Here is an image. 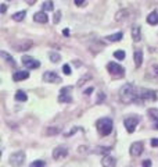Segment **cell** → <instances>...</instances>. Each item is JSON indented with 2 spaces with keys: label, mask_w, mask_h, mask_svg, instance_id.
<instances>
[{
  "label": "cell",
  "mask_w": 158,
  "mask_h": 167,
  "mask_svg": "<svg viewBox=\"0 0 158 167\" xmlns=\"http://www.w3.org/2000/svg\"><path fill=\"white\" fill-rule=\"evenodd\" d=\"M119 99L125 105H130L133 102H137L139 99V88H136L133 84H125L119 89Z\"/></svg>",
  "instance_id": "6da1fadb"
},
{
  "label": "cell",
  "mask_w": 158,
  "mask_h": 167,
  "mask_svg": "<svg viewBox=\"0 0 158 167\" xmlns=\"http://www.w3.org/2000/svg\"><path fill=\"white\" fill-rule=\"evenodd\" d=\"M112 127H114V122L110 117H103L97 121V131L101 136H107L112 132Z\"/></svg>",
  "instance_id": "7a4b0ae2"
},
{
  "label": "cell",
  "mask_w": 158,
  "mask_h": 167,
  "mask_svg": "<svg viewBox=\"0 0 158 167\" xmlns=\"http://www.w3.org/2000/svg\"><path fill=\"white\" fill-rule=\"evenodd\" d=\"M25 159H26V155H25L24 150H18V152L10 155L8 163H10L13 167H21L22 164L25 163Z\"/></svg>",
  "instance_id": "3957f363"
},
{
  "label": "cell",
  "mask_w": 158,
  "mask_h": 167,
  "mask_svg": "<svg viewBox=\"0 0 158 167\" xmlns=\"http://www.w3.org/2000/svg\"><path fill=\"white\" fill-rule=\"evenodd\" d=\"M157 100V93L151 89L140 88L139 89V99L137 102H154Z\"/></svg>",
  "instance_id": "277c9868"
},
{
  "label": "cell",
  "mask_w": 158,
  "mask_h": 167,
  "mask_svg": "<svg viewBox=\"0 0 158 167\" xmlns=\"http://www.w3.org/2000/svg\"><path fill=\"white\" fill-rule=\"evenodd\" d=\"M139 121H140V118H139L137 116L125 117V120H124V125H125V128H126L128 132H133V131L136 130V127H137Z\"/></svg>",
  "instance_id": "5b68a950"
},
{
  "label": "cell",
  "mask_w": 158,
  "mask_h": 167,
  "mask_svg": "<svg viewBox=\"0 0 158 167\" xmlns=\"http://www.w3.org/2000/svg\"><path fill=\"white\" fill-rule=\"evenodd\" d=\"M107 70L111 75H115V77H122L125 74V68L122 66H119L118 63H115V61H110L107 64Z\"/></svg>",
  "instance_id": "8992f818"
},
{
  "label": "cell",
  "mask_w": 158,
  "mask_h": 167,
  "mask_svg": "<svg viewBox=\"0 0 158 167\" xmlns=\"http://www.w3.org/2000/svg\"><path fill=\"white\" fill-rule=\"evenodd\" d=\"M71 91H72V86H65V88H61L60 96H58V102H60V103H71L72 102Z\"/></svg>",
  "instance_id": "52a82bcc"
},
{
  "label": "cell",
  "mask_w": 158,
  "mask_h": 167,
  "mask_svg": "<svg viewBox=\"0 0 158 167\" xmlns=\"http://www.w3.org/2000/svg\"><path fill=\"white\" fill-rule=\"evenodd\" d=\"M51 156H53V159H54V160H61V159H65L67 156H68V148H65V146H57V148H54Z\"/></svg>",
  "instance_id": "ba28073f"
},
{
  "label": "cell",
  "mask_w": 158,
  "mask_h": 167,
  "mask_svg": "<svg viewBox=\"0 0 158 167\" xmlns=\"http://www.w3.org/2000/svg\"><path fill=\"white\" fill-rule=\"evenodd\" d=\"M22 64L29 70H35V68H39V67H40V63H39L36 58L30 57V56H24V57H22Z\"/></svg>",
  "instance_id": "9c48e42d"
},
{
  "label": "cell",
  "mask_w": 158,
  "mask_h": 167,
  "mask_svg": "<svg viewBox=\"0 0 158 167\" xmlns=\"http://www.w3.org/2000/svg\"><path fill=\"white\" fill-rule=\"evenodd\" d=\"M143 150H144L143 142H135V143L130 145L129 153H130V156H133V157H139V156L143 153Z\"/></svg>",
  "instance_id": "30bf717a"
},
{
  "label": "cell",
  "mask_w": 158,
  "mask_h": 167,
  "mask_svg": "<svg viewBox=\"0 0 158 167\" xmlns=\"http://www.w3.org/2000/svg\"><path fill=\"white\" fill-rule=\"evenodd\" d=\"M43 79H44V82H51V84H60L61 82V77H58L55 72H53V71H46L43 74Z\"/></svg>",
  "instance_id": "8fae6325"
},
{
  "label": "cell",
  "mask_w": 158,
  "mask_h": 167,
  "mask_svg": "<svg viewBox=\"0 0 158 167\" xmlns=\"http://www.w3.org/2000/svg\"><path fill=\"white\" fill-rule=\"evenodd\" d=\"M32 45L33 43L30 41H22V42H18V43H14L13 47L17 52H25V50H29L32 47Z\"/></svg>",
  "instance_id": "7c38bea8"
},
{
  "label": "cell",
  "mask_w": 158,
  "mask_h": 167,
  "mask_svg": "<svg viewBox=\"0 0 158 167\" xmlns=\"http://www.w3.org/2000/svg\"><path fill=\"white\" fill-rule=\"evenodd\" d=\"M101 164H103V167H115L116 160H115V157H114V156L105 155L104 157L101 159Z\"/></svg>",
  "instance_id": "4fadbf2b"
},
{
  "label": "cell",
  "mask_w": 158,
  "mask_h": 167,
  "mask_svg": "<svg viewBox=\"0 0 158 167\" xmlns=\"http://www.w3.org/2000/svg\"><path fill=\"white\" fill-rule=\"evenodd\" d=\"M33 21L35 22H39V24H46L49 21V17H47L46 11H39L33 15Z\"/></svg>",
  "instance_id": "5bb4252c"
},
{
  "label": "cell",
  "mask_w": 158,
  "mask_h": 167,
  "mask_svg": "<svg viewBox=\"0 0 158 167\" xmlns=\"http://www.w3.org/2000/svg\"><path fill=\"white\" fill-rule=\"evenodd\" d=\"M147 113H148L150 120H151L152 124H154V128L158 130V109H148Z\"/></svg>",
  "instance_id": "9a60e30c"
},
{
  "label": "cell",
  "mask_w": 158,
  "mask_h": 167,
  "mask_svg": "<svg viewBox=\"0 0 158 167\" xmlns=\"http://www.w3.org/2000/svg\"><path fill=\"white\" fill-rule=\"evenodd\" d=\"M28 78H29V72H28V71H17V72H14V74H13V79L15 81V82L28 79Z\"/></svg>",
  "instance_id": "2e32d148"
},
{
  "label": "cell",
  "mask_w": 158,
  "mask_h": 167,
  "mask_svg": "<svg viewBox=\"0 0 158 167\" xmlns=\"http://www.w3.org/2000/svg\"><path fill=\"white\" fill-rule=\"evenodd\" d=\"M132 39L135 42H140L141 39V29L139 25H135V27L132 28Z\"/></svg>",
  "instance_id": "e0dca14e"
},
{
  "label": "cell",
  "mask_w": 158,
  "mask_h": 167,
  "mask_svg": "<svg viewBox=\"0 0 158 167\" xmlns=\"http://www.w3.org/2000/svg\"><path fill=\"white\" fill-rule=\"evenodd\" d=\"M133 58H135L136 67H140L141 63H143V52H141V50H135V53H133Z\"/></svg>",
  "instance_id": "ac0fdd59"
},
{
  "label": "cell",
  "mask_w": 158,
  "mask_h": 167,
  "mask_svg": "<svg viewBox=\"0 0 158 167\" xmlns=\"http://www.w3.org/2000/svg\"><path fill=\"white\" fill-rule=\"evenodd\" d=\"M129 17V11L128 10H121L115 14V21L116 22H121V21H125V19Z\"/></svg>",
  "instance_id": "d6986e66"
},
{
  "label": "cell",
  "mask_w": 158,
  "mask_h": 167,
  "mask_svg": "<svg viewBox=\"0 0 158 167\" xmlns=\"http://www.w3.org/2000/svg\"><path fill=\"white\" fill-rule=\"evenodd\" d=\"M147 22H148L150 25H157L158 24V13L157 11H152V13L148 14V17H147Z\"/></svg>",
  "instance_id": "ffe728a7"
},
{
  "label": "cell",
  "mask_w": 158,
  "mask_h": 167,
  "mask_svg": "<svg viewBox=\"0 0 158 167\" xmlns=\"http://www.w3.org/2000/svg\"><path fill=\"white\" fill-rule=\"evenodd\" d=\"M122 38H124V33L122 32H116V33H114V35L105 36V39H107L108 42H118V41H121Z\"/></svg>",
  "instance_id": "44dd1931"
},
{
  "label": "cell",
  "mask_w": 158,
  "mask_h": 167,
  "mask_svg": "<svg viewBox=\"0 0 158 167\" xmlns=\"http://www.w3.org/2000/svg\"><path fill=\"white\" fill-rule=\"evenodd\" d=\"M0 56H2L3 58H6L8 64H11V66H13V67H15V61H14V58L11 57V56L8 54L7 52H4V50H2V52H0Z\"/></svg>",
  "instance_id": "7402d4cb"
},
{
  "label": "cell",
  "mask_w": 158,
  "mask_h": 167,
  "mask_svg": "<svg viewBox=\"0 0 158 167\" xmlns=\"http://www.w3.org/2000/svg\"><path fill=\"white\" fill-rule=\"evenodd\" d=\"M61 132V128L60 127H49L46 130V135H49V136H51V135H57V134H60Z\"/></svg>",
  "instance_id": "603a6c76"
},
{
  "label": "cell",
  "mask_w": 158,
  "mask_h": 167,
  "mask_svg": "<svg viewBox=\"0 0 158 167\" xmlns=\"http://www.w3.org/2000/svg\"><path fill=\"white\" fill-rule=\"evenodd\" d=\"M26 99H28V96L24 91H17L15 92V100H18V102H26Z\"/></svg>",
  "instance_id": "cb8c5ba5"
},
{
  "label": "cell",
  "mask_w": 158,
  "mask_h": 167,
  "mask_svg": "<svg viewBox=\"0 0 158 167\" xmlns=\"http://www.w3.org/2000/svg\"><path fill=\"white\" fill-rule=\"evenodd\" d=\"M25 15H26V11H18V13L13 14V17H11V18H13L14 21L19 22V21H22V19L25 18Z\"/></svg>",
  "instance_id": "d4e9b609"
},
{
  "label": "cell",
  "mask_w": 158,
  "mask_h": 167,
  "mask_svg": "<svg viewBox=\"0 0 158 167\" xmlns=\"http://www.w3.org/2000/svg\"><path fill=\"white\" fill-rule=\"evenodd\" d=\"M42 8H43V11H51L54 8V4H53L51 0H47V2H44L42 4Z\"/></svg>",
  "instance_id": "484cf974"
},
{
  "label": "cell",
  "mask_w": 158,
  "mask_h": 167,
  "mask_svg": "<svg viewBox=\"0 0 158 167\" xmlns=\"http://www.w3.org/2000/svg\"><path fill=\"white\" fill-rule=\"evenodd\" d=\"M49 57H50V60L53 61V63H58V61L61 60V56H60V53H55V52H51L49 54Z\"/></svg>",
  "instance_id": "4316f807"
},
{
  "label": "cell",
  "mask_w": 158,
  "mask_h": 167,
  "mask_svg": "<svg viewBox=\"0 0 158 167\" xmlns=\"http://www.w3.org/2000/svg\"><path fill=\"white\" fill-rule=\"evenodd\" d=\"M125 56H126V53H125V50H116L115 53H114V57L118 58V60H124Z\"/></svg>",
  "instance_id": "83f0119b"
},
{
  "label": "cell",
  "mask_w": 158,
  "mask_h": 167,
  "mask_svg": "<svg viewBox=\"0 0 158 167\" xmlns=\"http://www.w3.org/2000/svg\"><path fill=\"white\" fill-rule=\"evenodd\" d=\"M44 166H46V161H43V160H35V161H32V163H30L29 167H44Z\"/></svg>",
  "instance_id": "f1b7e54d"
},
{
  "label": "cell",
  "mask_w": 158,
  "mask_h": 167,
  "mask_svg": "<svg viewBox=\"0 0 158 167\" xmlns=\"http://www.w3.org/2000/svg\"><path fill=\"white\" fill-rule=\"evenodd\" d=\"M90 78H91V75H90V74H87V75H85V77H83V78H80V79L78 81V86H82L83 84H85V81L90 79Z\"/></svg>",
  "instance_id": "f546056e"
},
{
  "label": "cell",
  "mask_w": 158,
  "mask_h": 167,
  "mask_svg": "<svg viewBox=\"0 0 158 167\" xmlns=\"http://www.w3.org/2000/svg\"><path fill=\"white\" fill-rule=\"evenodd\" d=\"M63 71H64V74L65 75H71L72 72H71V67L68 66V64H64L63 66Z\"/></svg>",
  "instance_id": "4dcf8cb0"
},
{
  "label": "cell",
  "mask_w": 158,
  "mask_h": 167,
  "mask_svg": "<svg viewBox=\"0 0 158 167\" xmlns=\"http://www.w3.org/2000/svg\"><path fill=\"white\" fill-rule=\"evenodd\" d=\"M60 19H61V11H57V13H55V15H54V18H53V21H54V24H58V22H60Z\"/></svg>",
  "instance_id": "1f68e13d"
},
{
  "label": "cell",
  "mask_w": 158,
  "mask_h": 167,
  "mask_svg": "<svg viewBox=\"0 0 158 167\" xmlns=\"http://www.w3.org/2000/svg\"><path fill=\"white\" fill-rule=\"evenodd\" d=\"M105 99V95L103 93V92H100L99 93V96H97V100H96V103H100V102H103V100Z\"/></svg>",
  "instance_id": "d6a6232c"
},
{
  "label": "cell",
  "mask_w": 158,
  "mask_h": 167,
  "mask_svg": "<svg viewBox=\"0 0 158 167\" xmlns=\"http://www.w3.org/2000/svg\"><path fill=\"white\" fill-rule=\"evenodd\" d=\"M141 167H151V160H144L141 163Z\"/></svg>",
  "instance_id": "836d02e7"
},
{
  "label": "cell",
  "mask_w": 158,
  "mask_h": 167,
  "mask_svg": "<svg viewBox=\"0 0 158 167\" xmlns=\"http://www.w3.org/2000/svg\"><path fill=\"white\" fill-rule=\"evenodd\" d=\"M151 146H152V148L158 146V138H154V139H151Z\"/></svg>",
  "instance_id": "e575fe53"
},
{
  "label": "cell",
  "mask_w": 158,
  "mask_h": 167,
  "mask_svg": "<svg viewBox=\"0 0 158 167\" xmlns=\"http://www.w3.org/2000/svg\"><path fill=\"white\" fill-rule=\"evenodd\" d=\"M78 130H79V128H78V127H74V130H72L71 132H65V136H69V135H72V134H74V132H76Z\"/></svg>",
  "instance_id": "d590c367"
},
{
  "label": "cell",
  "mask_w": 158,
  "mask_h": 167,
  "mask_svg": "<svg viewBox=\"0 0 158 167\" xmlns=\"http://www.w3.org/2000/svg\"><path fill=\"white\" fill-rule=\"evenodd\" d=\"M75 4L76 6H83V3H85V0H74Z\"/></svg>",
  "instance_id": "8d00e7d4"
},
{
  "label": "cell",
  "mask_w": 158,
  "mask_h": 167,
  "mask_svg": "<svg viewBox=\"0 0 158 167\" xmlns=\"http://www.w3.org/2000/svg\"><path fill=\"white\" fill-rule=\"evenodd\" d=\"M25 2H26L28 4H29V6H33V4H35V3H36V2H38V0H25Z\"/></svg>",
  "instance_id": "74e56055"
},
{
  "label": "cell",
  "mask_w": 158,
  "mask_h": 167,
  "mask_svg": "<svg viewBox=\"0 0 158 167\" xmlns=\"http://www.w3.org/2000/svg\"><path fill=\"white\" fill-rule=\"evenodd\" d=\"M6 10H7V4H2V14H4Z\"/></svg>",
  "instance_id": "f35d334b"
},
{
  "label": "cell",
  "mask_w": 158,
  "mask_h": 167,
  "mask_svg": "<svg viewBox=\"0 0 158 167\" xmlns=\"http://www.w3.org/2000/svg\"><path fill=\"white\" fill-rule=\"evenodd\" d=\"M152 68H154V74H155V75H157V77H158V64H155V66L152 67Z\"/></svg>",
  "instance_id": "ab89813d"
},
{
  "label": "cell",
  "mask_w": 158,
  "mask_h": 167,
  "mask_svg": "<svg viewBox=\"0 0 158 167\" xmlns=\"http://www.w3.org/2000/svg\"><path fill=\"white\" fill-rule=\"evenodd\" d=\"M91 92H93V88H89V89H86L85 91V95H90Z\"/></svg>",
  "instance_id": "60d3db41"
},
{
  "label": "cell",
  "mask_w": 158,
  "mask_h": 167,
  "mask_svg": "<svg viewBox=\"0 0 158 167\" xmlns=\"http://www.w3.org/2000/svg\"><path fill=\"white\" fill-rule=\"evenodd\" d=\"M63 33H64L65 36H68V35H69V29H64V31H63Z\"/></svg>",
  "instance_id": "b9f144b4"
},
{
  "label": "cell",
  "mask_w": 158,
  "mask_h": 167,
  "mask_svg": "<svg viewBox=\"0 0 158 167\" xmlns=\"http://www.w3.org/2000/svg\"><path fill=\"white\" fill-rule=\"evenodd\" d=\"M74 64H75L76 67H79V66H80V61H79V60H75V63H74Z\"/></svg>",
  "instance_id": "7bdbcfd3"
}]
</instances>
